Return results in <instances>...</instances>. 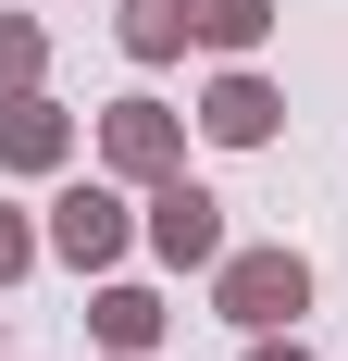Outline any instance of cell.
<instances>
[{"instance_id":"cell-13","label":"cell","mask_w":348,"mask_h":361,"mask_svg":"<svg viewBox=\"0 0 348 361\" xmlns=\"http://www.w3.org/2000/svg\"><path fill=\"white\" fill-rule=\"evenodd\" d=\"M112 361H125V349H112Z\"/></svg>"},{"instance_id":"cell-3","label":"cell","mask_w":348,"mask_h":361,"mask_svg":"<svg viewBox=\"0 0 348 361\" xmlns=\"http://www.w3.org/2000/svg\"><path fill=\"white\" fill-rule=\"evenodd\" d=\"M125 237H137V224H125V187H63V200H50V250L75 262V274H112V262H125Z\"/></svg>"},{"instance_id":"cell-7","label":"cell","mask_w":348,"mask_h":361,"mask_svg":"<svg viewBox=\"0 0 348 361\" xmlns=\"http://www.w3.org/2000/svg\"><path fill=\"white\" fill-rule=\"evenodd\" d=\"M87 324H100V349H125V361H137V349H162V324H174V312H162L149 287H100V299H87Z\"/></svg>"},{"instance_id":"cell-9","label":"cell","mask_w":348,"mask_h":361,"mask_svg":"<svg viewBox=\"0 0 348 361\" xmlns=\"http://www.w3.org/2000/svg\"><path fill=\"white\" fill-rule=\"evenodd\" d=\"M187 0H125V50H137V63H174V50H187Z\"/></svg>"},{"instance_id":"cell-8","label":"cell","mask_w":348,"mask_h":361,"mask_svg":"<svg viewBox=\"0 0 348 361\" xmlns=\"http://www.w3.org/2000/svg\"><path fill=\"white\" fill-rule=\"evenodd\" d=\"M187 25H199V50H261L274 0H187Z\"/></svg>"},{"instance_id":"cell-6","label":"cell","mask_w":348,"mask_h":361,"mask_svg":"<svg viewBox=\"0 0 348 361\" xmlns=\"http://www.w3.org/2000/svg\"><path fill=\"white\" fill-rule=\"evenodd\" d=\"M274 87H261V75H224V87H211V100H199V137H224V149H261V137H274Z\"/></svg>"},{"instance_id":"cell-12","label":"cell","mask_w":348,"mask_h":361,"mask_svg":"<svg viewBox=\"0 0 348 361\" xmlns=\"http://www.w3.org/2000/svg\"><path fill=\"white\" fill-rule=\"evenodd\" d=\"M249 361H311V349H299V336H261V349H249Z\"/></svg>"},{"instance_id":"cell-5","label":"cell","mask_w":348,"mask_h":361,"mask_svg":"<svg viewBox=\"0 0 348 361\" xmlns=\"http://www.w3.org/2000/svg\"><path fill=\"white\" fill-rule=\"evenodd\" d=\"M63 149H75V112H63V100H37V87H0V162H13V175H50Z\"/></svg>"},{"instance_id":"cell-10","label":"cell","mask_w":348,"mask_h":361,"mask_svg":"<svg viewBox=\"0 0 348 361\" xmlns=\"http://www.w3.org/2000/svg\"><path fill=\"white\" fill-rule=\"evenodd\" d=\"M37 63H50V37L25 13H0V87H37Z\"/></svg>"},{"instance_id":"cell-4","label":"cell","mask_w":348,"mask_h":361,"mask_svg":"<svg viewBox=\"0 0 348 361\" xmlns=\"http://www.w3.org/2000/svg\"><path fill=\"white\" fill-rule=\"evenodd\" d=\"M100 162H112L125 187H162L174 162H187V125H174L162 100H112V112H100Z\"/></svg>"},{"instance_id":"cell-11","label":"cell","mask_w":348,"mask_h":361,"mask_svg":"<svg viewBox=\"0 0 348 361\" xmlns=\"http://www.w3.org/2000/svg\"><path fill=\"white\" fill-rule=\"evenodd\" d=\"M25 262H37V224L13 212V200H0V287H13V274H25Z\"/></svg>"},{"instance_id":"cell-1","label":"cell","mask_w":348,"mask_h":361,"mask_svg":"<svg viewBox=\"0 0 348 361\" xmlns=\"http://www.w3.org/2000/svg\"><path fill=\"white\" fill-rule=\"evenodd\" d=\"M211 299H224V324L274 336V324L311 312V262H299V250H224V262H211Z\"/></svg>"},{"instance_id":"cell-2","label":"cell","mask_w":348,"mask_h":361,"mask_svg":"<svg viewBox=\"0 0 348 361\" xmlns=\"http://www.w3.org/2000/svg\"><path fill=\"white\" fill-rule=\"evenodd\" d=\"M149 250L174 262V274H199V262H224V200H211L187 162H174L162 187H149Z\"/></svg>"}]
</instances>
